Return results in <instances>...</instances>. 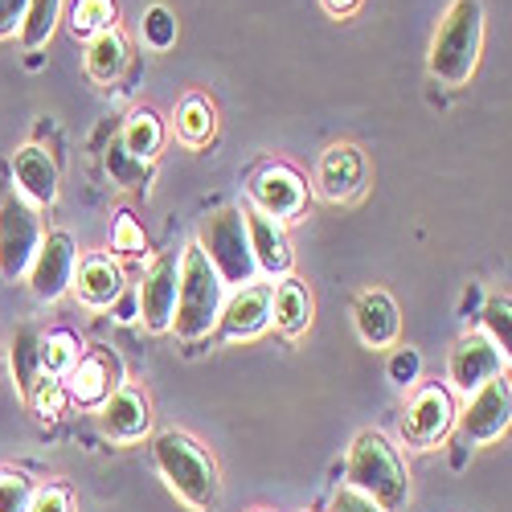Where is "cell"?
I'll return each instance as SVG.
<instances>
[{
	"instance_id": "obj_1",
	"label": "cell",
	"mask_w": 512,
	"mask_h": 512,
	"mask_svg": "<svg viewBox=\"0 0 512 512\" xmlns=\"http://www.w3.org/2000/svg\"><path fill=\"white\" fill-rule=\"evenodd\" d=\"M152 463L160 480L193 512H213L222 504V476L213 455L185 431H164L152 439Z\"/></svg>"
},
{
	"instance_id": "obj_2",
	"label": "cell",
	"mask_w": 512,
	"mask_h": 512,
	"mask_svg": "<svg viewBox=\"0 0 512 512\" xmlns=\"http://www.w3.org/2000/svg\"><path fill=\"white\" fill-rule=\"evenodd\" d=\"M484 50V5L480 0H451V9L443 13L435 41H431V74L443 87H463L480 66Z\"/></svg>"
},
{
	"instance_id": "obj_3",
	"label": "cell",
	"mask_w": 512,
	"mask_h": 512,
	"mask_svg": "<svg viewBox=\"0 0 512 512\" xmlns=\"http://www.w3.org/2000/svg\"><path fill=\"white\" fill-rule=\"evenodd\" d=\"M345 476H349V488H357L361 496H369L373 504H381L386 512H402L410 504L406 463H402L398 447L381 431H361L353 439Z\"/></svg>"
},
{
	"instance_id": "obj_4",
	"label": "cell",
	"mask_w": 512,
	"mask_h": 512,
	"mask_svg": "<svg viewBox=\"0 0 512 512\" xmlns=\"http://www.w3.org/2000/svg\"><path fill=\"white\" fill-rule=\"evenodd\" d=\"M177 263H181V275H177L173 332L193 345V340H201V336H209L213 328H218V316H222V304H226L222 300L226 283L218 279V271L209 267V259L197 246H189Z\"/></svg>"
},
{
	"instance_id": "obj_5",
	"label": "cell",
	"mask_w": 512,
	"mask_h": 512,
	"mask_svg": "<svg viewBox=\"0 0 512 512\" xmlns=\"http://www.w3.org/2000/svg\"><path fill=\"white\" fill-rule=\"evenodd\" d=\"M197 250L209 259V267L218 271L222 283L246 287V283H254V275H259L254 254H250V238H246V218H242V209H234V205L213 209L209 218L201 222Z\"/></svg>"
},
{
	"instance_id": "obj_6",
	"label": "cell",
	"mask_w": 512,
	"mask_h": 512,
	"mask_svg": "<svg viewBox=\"0 0 512 512\" xmlns=\"http://www.w3.org/2000/svg\"><path fill=\"white\" fill-rule=\"evenodd\" d=\"M41 218H37V205L25 201L21 193L0 201V279H21L29 275V263L41 246Z\"/></svg>"
},
{
	"instance_id": "obj_7",
	"label": "cell",
	"mask_w": 512,
	"mask_h": 512,
	"mask_svg": "<svg viewBox=\"0 0 512 512\" xmlns=\"http://www.w3.org/2000/svg\"><path fill=\"white\" fill-rule=\"evenodd\" d=\"M455 398L447 386H418L406 402V414H402V439L406 447L414 451H431L439 447L451 426H455Z\"/></svg>"
},
{
	"instance_id": "obj_8",
	"label": "cell",
	"mask_w": 512,
	"mask_h": 512,
	"mask_svg": "<svg viewBox=\"0 0 512 512\" xmlns=\"http://www.w3.org/2000/svg\"><path fill=\"white\" fill-rule=\"evenodd\" d=\"M455 418H459L463 439L472 447L496 443L508 431V422H512V386H508V377H492L488 386H480L476 394H467V406Z\"/></svg>"
},
{
	"instance_id": "obj_9",
	"label": "cell",
	"mask_w": 512,
	"mask_h": 512,
	"mask_svg": "<svg viewBox=\"0 0 512 512\" xmlns=\"http://www.w3.org/2000/svg\"><path fill=\"white\" fill-rule=\"evenodd\" d=\"M74 267H78V246L66 230H54V234L41 238L33 263H29L33 300H41V304L62 300V295L70 291V283H74Z\"/></svg>"
},
{
	"instance_id": "obj_10",
	"label": "cell",
	"mask_w": 512,
	"mask_h": 512,
	"mask_svg": "<svg viewBox=\"0 0 512 512\" xmlns=\"http://www.w3.org/2000/svg\"><path fill=\"white\" fill-rule=\"evenodd\" d=\"M504 369H508V353L496 349L484 332L459 336L451 357H447V381L459 394H476L480 386H488L492 377H504Z\"/></svg>"
},
{
	"instance_id": "obj_11",
	"label": "cell",
	"mask_w": 512,
	"mask_h": 512,
	"mask_svg": "<svg viewBox=\"0 0 512 512\" xmlns=\"http://www.w3.org/2000/svg\"><path fill=\"white\" fill-rule=\"evenodd\" d=\"M369 185V156L357 144H332L316 164V193L332 205H349Z\"/></svg>"
},
{
	"instance_id": "obj_12",
	"label": "cell",
	"mask_w": 512,
	"mask_h": 512,
	"mask_svg": "<svg viewBox=\"0 0 512 512\" xmlns=\"http://www.w3.org/2000/svg\"><path fill=\"white\" fill-rule=\"evenodd\" d=\"M250 205L259 213H267V218H275V222H291L308 209V185L295 168L267 164L250 181Z\"/></svg>"
},
{
	"instance_id": "obj_13",
	"label": "cell",
	"mask_w": 512,
	"mask_h": 512,
	"mask_svg": "<svg viewBox=\"0 0 512 512\" xmlns=\"http://www.w3.org/2000/svg\"><path fill=\"white\" fill-rule=\"evenodd\" d=\"M119 377H123L119 357L111 349H91L62 377V386H66V398L78 406H103L119 390Z\"/></svg>"
},
{
	"instance_id": "obj_14",
	"label": "cell",
	"mask_w": 512,
	"mask_h": 512,
	"mask_svg": "<svg viewBox=\"0 0 512 512\" xmlns=\"http://www.w3.org/2000/svg\"><path fill=\"white\" fill-rule=\"evenodd\" d=\"M177 275H181L177 254H160V259H152V267L144 271V283H140V320H144L148 332H168V328H173Z\"/></svg>"
},
{
	"instance_id": "obj_15",
	"label": "cell",
	"mask_w": 512,
	"mask_h": 512,
	"mask_svg": "<svg viewBox=\"0 0 512 512\" xmlns=\"http://www.w3.org/2000/svg\"><path fill=\"white\" fill-rule=\"evenodd\" d=\"M271 283H246L234 291V300L222 304L218 332L222 340H254L271 328Z\"/></svg>"
},
{
	"instance_id": "obj_16",
	"label": "cell",
	"mask_w": 512,
	"mask_h": 512,
	"mask_svg": "<svg viewBox=\"0 0 512 512\" xmlns=\"http://www.w3.org/2000/svg\"><path fill=\"white\" fill-rule=\"evenodd\" d=\"M242 218H246V238H250L254 267H259L263 275H271V279H287L295 254H291L283 222L267 218V213H259V209H242Z\"/></svg>"
},
{
	"instance_id": "obj_17",
	"label": "cell",
	"mask_w": 512,
	"mask_h": 512,
	"mask_svg": "<svg viewBox=\"0 0 512 512\" xmlns=\"http://www.w3.org/2000/svg\"><path fill=\"white\" fill-rule=\"evenodd\" d=\"M353 328L361 336L365 349H394L398 332H402V316L390 291H361L357 308H353Z\"/></svg>"
},
{
	"instance_id": "obj_18",
	"label": "cell",
	"mask_w": 512,
	"mask_h": 512,
	"mask_svg": "<svg viewBox=\"0 0 512 512\" xmlns=\"http://www.w3.org/2000/svg\"><path fill=\"white\" fill-rule=\"evenodd\" d=\"M99 422H103V435L115 443H140L152 431V406L140 390L132 386H119L103 406H99Z\"/></svg>"
},
{
	"instance_id": "obj_19",
	"label": "cell",
	"mask_w": 512,
	"mask_h": 512,
	"mask_svg": "<svg viewBox=\"0 0 512 512\" xmlns=\"http://www.w3.org/2000/svg\"><path fill=\"white\" fill-rule=\"evenodd\" d=\"M78 300L87 308H111L119 295H123V271L111 254H87L78 267H74V283Z\"/></svg>"
},
{
	"instance_id": "obj_20",
	"label": "cell",
	"mask_w": 512,
	"mask_h": 512,
	"mask_svg": "<svg viewBox=\"0 0 512 512\" xmlns=\"http://www.w3.org/2000/svg\"><path fill=\"white\" fill-rule=\"evenodd\" d=\"M13 177H17L25 201H33V205H54L58 201V164L41 144H25L13 156Z\"/></svg>"
},
{
	"instance_id": "obj_21",
	"label": "cell",
	"mask_w": 512,
	"mask_h": 512,
	"mask_svg": "<svg viewBox=\"0 0 512 512\" xmlns=\"http://www.w3.org/2000/svg\"><path fill=\"white\" fill-rule=\"evenodd\" d=\"M271 320L283 336H304L308 324H312V295L300 279H283L275 291H271Z\"/></svg>"
},
{
	"instance_id": "obj_22",
	"label": "cell",
	"mask_w": 512,
	"mask_h": 512,
	"mask_svg": "<svg viewBox=\"0 0 512 512\" xmlns=\"http://www.w3.org/2000/svg\"><path fill=\"white\" fill-rule=\"evenodd\" d=\"M87 74L95 78V82H103V87H111V82L127 70V41H123V33L119 29H111V33H99V37H91L87 41Z\"/></svg>"
},
{
	"instance_id": "obj_23",
	"label": "cell",
	"mask_w": 512,
	"mask_h": 512,
	"mask_svg": "<svg viewBox=\"0 0 512 512\" xmlns=\"http://www.w3.org/2000/svg\"><path fill=\"white\" fill-rule=\"evenodd\" d=\"M119 148L132 156V160H140V164H152L156 160V152L164 148V123H160V115L156 111H136L132 119H127V127H123V136H119Z\"/></svg>"
},
{
	"instance_id": "obj_24",
	"label": "cell",
	"mask_w": 512,
	"mask_h": 512,
	"mask_svg": "<svg viewBox=\"0 0 512 512\" xmlns=\"http://www.w3.org/2000/svg\"><path fill=\"white\" fill-rule=\"evenodd\" d=\"M218 132V111L205 95H185L181 107H177V136L189 144V148H205Z\"/></svg>"
},
{
	"instance_id": "obj_25",
	"label": "cell",
	"mask_w": 512,
	"mask_h": 512,
	"mask_svg": "<svg viewBox=\"0 0 512 512\" xmlns=\"http://www.w3.org/2000/svg\"><path fill=\"white\" fill-rule=\"evenodd\" d=\"M9 369H13V381L21 398L33 390V381L41 377V332L33 324H21L13 332V357H9Z\"/></svg>"
},
{
	"instance_id": "obj_26",
	"label": "cell",
	"mask_w": 512,
	"mask_h": 512,
	"mask_svg": "<svg viewBox=\"0 0 512 512\" xmlns=\"http://www.w3.org/2000/svg\"><path fill=\"white\" fill-rule=\"evenodd\" d=\"M58 17H62V0H29L25 17H21V29H17L21 46L29 54L41 50V46H50V37L58 29Z\"/></svg>"
},
{
	"instance_id": "obj_27",
	"label": "cell",
	"mask_w": 512,
	"mask_h": 512,
	"mask_svg": "<svg viewBox=\"0 0 512 512\" xmlns=\"http://www.w3.org/2000/svg\"><path fill=\"white\" fill-rule=\"evenodd\" d=\"M78 357H82V340L74 332H66V328H58V332H50L46 340H41V373L46 377L62 381L78 365Z\"/></svg>"
},
{
	"instance_id": "obj_28",
	"label": "cell",
	"mask_w": 512,
	"mask_h": 512,
	"mask_svg": "<svg viewBox=\"0 0 512 512\" xmlns=\"http://www.w3.org/2000/svg\"><path fill=\"white\" fill-rule=\"evenodd\" d=\"M119 21V9H115V0H74V9H70V29L74 37H99V33H111Z\"/></svg>"
},
{
	"instance_id": "obj_29",
	"label": "cell",
	"mask_w": 512,
	"mask_h": 512,
	"mask_svg": "<svg viewBox=\"0 0 512 512\" xmlns=\"http://www.w3.org/2000/svg\"><path fill=\"white\" fill-rule=\"evenodd\" d=\"M25 402H29V410L41 418V422H54L62 410H66V386H62V381L58 377H46V373H41L37 381H33V390L25 394Z\"/></svg>"
},
{
	"instance_id": "obj_30",
	"label": "cell",
	"mask_w": 512,
	"mask_h": 512,
	"mask_svg": "<svg viewBox=\"0 0 512 512\" xmlns=\"http://www.w3.org/2000/svg\"><path fill=\"white\" fill-rule=\"evenodd\" d=\"M33 484L25 472H0V512H29L33 508Z\"/></svg>"
},
{
	"instance_id": "obj_31",
	"label": "cell",
	"mask_w": 512,
	"mask_h": 512,
	"mask_svg": "<svg viewBox=\"0 0 512 512\" xmlns=\"http://www.w3.org/2000/svg\"><path fill=\"white\" fill-rule=\"evenodd\" d=\"M111 250L127 254V259H140V254L148 250V238L140 230V222L132 218V213H119L115 226H111Z\"/></svg>"
},
{
	"instance_id": "obj_32",
	"label": "cell",
	"mask_w": 512,
	"mask_h": 512,
	"mask_svg": "<svg viewBox=\"0 0 512 512\" xmlns=\"http://www.w3.org/2000/svg\"><path fill=\"white\" fill-rule=\"evenodd\" d=\"M144 41H148L152 50H168L177 41V17L168 13L164 5H152L144 13Z\"/></svg>"
},
{
	"instance_id": "obj_33",
	"label": "cell",
	"mask_w": 512,
	"mask_h": 512,
	"mask_svg": "<svg viewBox=\"0 0 512 512\" xmlns=\"http://www.w3.org/2000/svg\"><path fill=\"white\" fill-rule=\"evenodd\" d=\"M508 312H512L508 295H496V300H488V308H484V336L504 353H508Z\"/></svg>"
},
{
	"instance_id": "obj_34",
	"label": "cell",
	"mask_w": 512,
	"mask_h": 512,
	"mask_svg": "<svg viewBox=\"0 0 512 512\" xmlns=\"http://www.w3.org/2000/svg\"><path fill=\"white\" fill-rule=\"evenodd\" d=\"M107 164H111V173H115V181L123 185V189H140L144 185V173H148V164H140V160H132L123 148H119V140L111 144V156H107Z\"/></svg>"
},
{
	"instance_id": "obj_35",
	"label": "cell",
	"mask_w": 512,
	"mask_h": 512,
	"mask_svg": "<svg viewBox=\"0 0 512 512\" xmlns=\"http://www.w3.org/2000/svg\"><path fill=\"white\" fill-rule=\"evenodd\" d=\"M418 369H422L418 349H398V353L390 357V381H394V386H402V390L418 381Z\"/></svg>"
},
{
	"instance_id": "obj_36",
	"label": "cell",
	"mask_w": 512,
	"mask_h": 512,
	"mask_svg": "<svg viewBox=\"0 0 512 512\" xmlns=\"http://www.w3.org/2000/svg\"><path fill=\"white\" fill-rule=\"evenodd\" d=\"M332 512H386V508H381V504H373L369 496H361L357 488H340L336 496H332Z\"/></svg>"
},
{
	"instance_id": "obj_37",
	"label": "cell",
	"mask_w": 512,
	"mask_h": 512,
	"mask_svg": "<svg viewBox=\"0 0 512 512\" xmlns=\"http://www.w3.org/2000/svg\"><path fill=\"white\" fill-rule=\"evenodd\" d=\"M25 5H29V0H0V41H5V37H13V33L21 29Z\"/></svg>"
},
{
	"instance_id": "obj_38",
	"label": "cell",
	"mask_w": 512,
	"mask_h": 512,
	"mask_svg": "<svg viewBox=\"0 0 512 512\" xmlns=\"http://www.w3.org/2000/svg\"><path fill=\"white\" fill-rule=\"evenodd\" d=\"M29 512H70V492H66V488H46V492H37Z\"/></svg>"
},
{
	"instance_id": "obj_39",
	"label": "cell",
	"mask_w": 512,
	"mask_h": 512,
	"mask_svg": "<svg viewBox=\"0 0 512 512\" xmlns=\"http://www.w3.org/2000/svg\"><path fill=\"white\" fill-rule=\"evenodd\" d=\"M324 9H328L332 17H349V13L361 9V0H324Z\"/></svg>"
}]
</instances>
